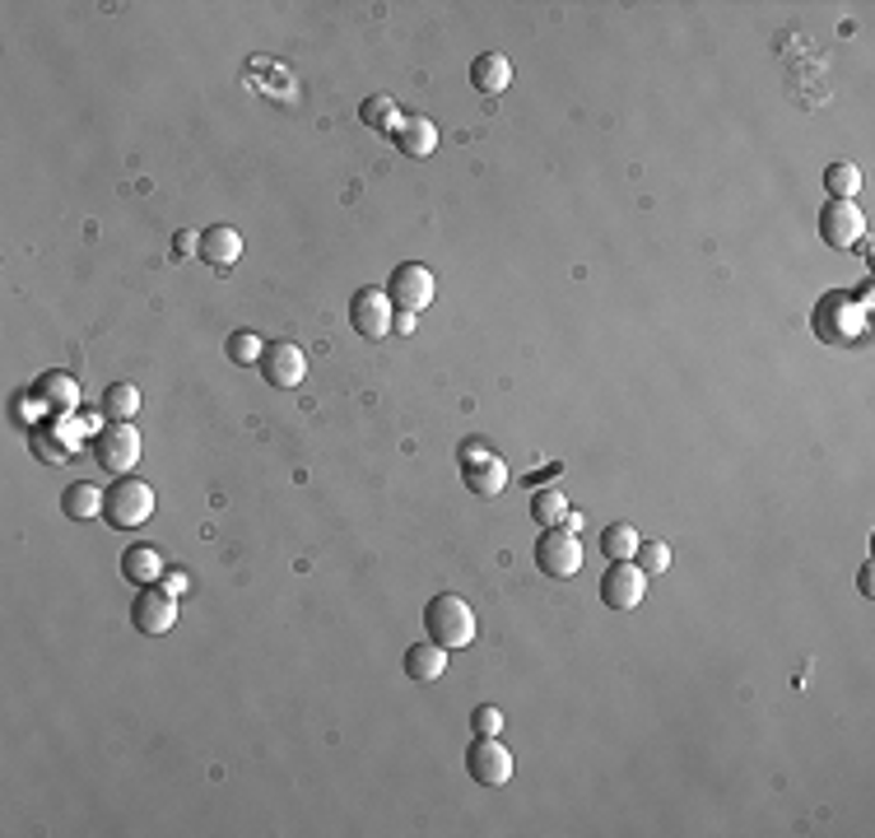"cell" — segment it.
I'll return each instance as SVG.
<instances>
[{
	"mask_svg": "<svg viewBox=\"0 0 875 838\" xmlns=\"http://www.w3.org/2000/svg\"><path fill=\"white\" fill-rule=\"evenodd\" d=\"M224 355H229V363H238V369H252V363H261V355H266V340H261L256 331H233Z\"/></svg>",
	"mask_w": 875,
	"mask_h": 838,
	"instance_id": "obj_25",
	"label": "cell"
},
{
	"mask_svg": "<svg viewBox=\"0 0 875 838\" xmlns=\"http://www.w3.org/2000/svg\"><path fill=\"white\" fill-rule=\"evenodd\" d=\"M862 234H866L862 205H856V201H825V210H819V238H825L834 252L856 248Z\"/></svg>",
	"mask_w": 875,
	"mask_h": 838,
	"instance_id": "obj_8",
	"label": "cell"
},
{
	"mask_svg": "<svg viewBox=\"0 0 875 838\" xmlns=\"http://www.w3.org/2000/svg\"><path fill=\"white\" fill-rule=\"evenodd\" d=\"M825 191H829V201H852L856 191H862V168L852 159H834L825 168Z\"/></svg>",
	"mask_w": 875,
	"mask_h": 838,
	"instance_id": "obj_21",
	"label": "cell"
},
{
	"mask_svg": "<svg viewBox=\"0 0 875 838\" xmlns=\"http://www.w3.org/2000/svg\"><path fill=\"white\" fill-rule=\"evenodd\" d=\"M33 447H38V457L51 466L75 462V439H65V429H33Z\"/></svg>",
	"mask_w": 875,
	"mask_h": 838,
	"instance_id": "obj_23",
	"label": "cell"
},
{
	"mask_svg": "<svg viewBox=\"0 0 875 838\" xmlns=\"http://www.w3.org/2000/svg\"><path fill=\"white\" fill-rule=\"evenodd\" d=\"M38 396L51 400V410L75 406V378H65V373H47V378H43V387H38Z\"/></svg>",
	"mask_w": 875,
	"mask_h": 838,
	"instance_id": "obj_28",
	"label": "cell"
},
{
	"mask_svg": "<svg viewBox=\"0 0 875 838\" xmlns=\"http://www.w3.org/2000/svg\"><path fill=\"white\" fill-rule=\"evenodd\" d=\"M61 513L65 517H75V522H89V517H98L103 513V489L98 484H89V480H75L61 494Z\"/></svg>",
	"mask_w": 875,
	"mask_h": 838,
	"instance_id": "obj_19",
	"label": "cell"
},
{
	"mask_svg": "<svg viewBox=\"0 0 875 838\" xmlns=\"http://www.w3.org/2000/svg\"><path fill=\"white\" fill-rule=\"evenodd\" d=\"M359 117H363V121H369V127H373V131H387V135H392V131L400 127V112H396V103H392L387 94H377V98H363V108H359Z\"/></svg>",
	"mask_w": 875,
	"mask_h": 838,
	"instance_id": "obj_26",
	"label": "cell"
},
{
	"mask_svg": "<svg viewBox=\"0 0 875 838\" xmlns=\"http://www.w3.org/2000/svg\"><path fill=\"white\" fill-rule=\"evenodd\" d=\"M261 378H266L275 392H293V387H303V378H308V359H303V349L293 345V340H271V345H266V355H261Z\"/></svg>",
	"mask_w": 875,
	"mask_h": 838,
	"instance_id": "obj_12",
	"label": "cell"
},
{
	"mask_svg": "<svg viewBox=\"0 0 875 838\" xmlns=\"http://www.w3.org/2000/svg\"><path fill=\"white\" fill-rule=\"evenodd\" d=\"M131 624L140 628V634H149V638L168 634V628L178 624V597L164 591V587H140V597L131 606Z\"/></svg>",
	"mask_w": 875,
	"mask_h": 838,
	"instance_id": "obj_13",
	"label": "cell"
},
{
	"mask_svg": "<svg viewBox=\"0 0 875 838\" xmlns=\"http://www.w3.org/2000/svg\"><path fill=\"white\" fill-rule=\"evenodd\" d=\"M392 140L400 145L406 159H429V154L438 149V121H429V117H400V127L392 131Z\"/></svg>",
	"mask_w": 875,
	"mask_h": 838,
	"instance_id": "obj_15",
	"label": "cell"
},
{
	"mask_svg": "<svg viewBox=\"0 0 875 838\" xmlns=\"http://www.w3.org/2000/svg\"><path fill=\"white\" fill-rule=\"evenodd\" d=\"M559 527H564L568 536H577V531H583V513H573V508H568V517H564V522H559Z\"/></svg>",
	"mask_w": 875,
	"mask_h": 838,
	"instance_id": "obj_31",
	"label": "cell"
},
{
	"mask_svg": "<svg viewBox=\"0 0 875 838\" xmlns=\"http://www.w3.org/2000/svg\"><path fill=\"white\" fill-rule=\"evenodd\" d=\"M568 517V499H564V489H554V484H546V489H536L531 494V522L540 531H550V527H559V522Z\"/></svg>",
	"mask_w": 875,
	"mask_h": 838,
	"instance_id": "obj_20",
	"label": "cell"
},
{
	"mask_svg": "<svg viewBox=\"0 0 875 838\" xmlns=\"http://www.w3.org/2000/svg\"><path fill=\"white\" fill-rule=\"evenodd\" d=\"M164 591H172V597H182V591H187V578H182V573H168V578H164Z\"/></svg>",
	"mask_w": 875,
	"mask_h": 838,
	"instance_id": "obj_30",
	"label": "cell"
},
{
	"mask_svg": "<svg viewBox=\"0 0 875 838\" xmlns=\"http://www.w3.org/2000/svg\"><path fill=\"white\" fill-rule=\"evenodd\" d=\"M392 331H415V312H400V318L392 322Z\"/></svg>",
	"mask_w": 875,
	"mask_h": 838,
	"instance_id": "obj_32",
	"label": "cell"
},
{
	"mask_svg": "<svg viewBox=\"0 0 875 838\" xmlns=\"http://www.w3.org/2000/svg\"><path fill=\"white\" fill-rule=\"evenodd\" d=\"M811 331L825 345H852V340H862L866 336V308L852 299L848 289H829L825 299H819L815 308H811Z\"/></svg>",
	"mask_w": 875,
	"mask_h": 838,
	"instance_id": "obj_1",
	"label": "cell"
},
{
	"mask_svg": "<svg viewBox=\"0 0 875 838\" xmlns=\"http://www.w3.org/2000/svg\"><path fill=\"white\" fill-rule=\"evenodd\" d=\"M470 731H476V737H499V731H503V713L494 704H480L476 713H470Z\"/></svg>",
	"mask_w": 875,
	"mask_h": 838,
	"instance_id": "obj_29",
	"label": "cell"
},
{
	"mask_svg": "<svg viewBox=\"0 0 875 838\" xmlns=\"http://www.w3.org/2000/svg\"><path fill=\"white\" fill-rule=\"evenodd\" d=\"M457 462H462V480H466L470 494H480V499H499L503 489H507V462H503L489 443L466 439V443L457 447Z\"/></svg>",
	"mask_w": 875,
	"mask_h": 838,
	"instance_id": "obj_4",
	"label": "cell"
},
{
	"mask_svg": "<svg viewBox=\"0 0 875 838\" xmlns=\"http://www.w3.org/2000/svg\"><path fill=\"white\" fill-rule=\"evenodd\" d=\"M647 597V573L634 564V559H620L601 573V606L610 610H634Z\"/></svg>",
	"mask_w": 875,
	"mask_h": 838,
	"instance_id": "obj_10",
	"label": "cell"
},
{
	"mask_svg": "<svg viewBox=\"0 0 875 838\" xmlns=\"http://www.w3.org/2000/svg\"><path fill=\"white\" fill-rule=\"evenodd\" d=\"M634 564L647 573V578H652V573H667V568H671V550H667V540H638Z\"/></svg>",
	"mask_w": 875,
	"mask_h": 838,
	"instance_id": "obj_27",
	"label": "cell"
},
{
	"mask_svg": "<svg viewBox=\"0 0 875 838\" xmlns=\"http://www.w3.org/2000/svg\"><path fill=\"white\" fill-rule=\"evenodd\" d=\"M638 540H643V536L628 527V522H610V527L601 531V554L610 559V564H620V559H634Z\"/></svg>",
	"mask_w": 875,
	"mask_h": 838,
	"instance_id": "obj_22",
	"label": "cell"
},
{
	"mask_svg": "<svg viewBox=\"0 0 875 838\" xmlns=\"http://www.w3.org/2000/svg\"><path fill=\"white\" fill-rule=\"evenodd\" d=\"M94 447H98L103 470H112V476H131V466L140 462V429L131 424V419H112V424L94 439Z\"/></svg>",
	"mask_w": 875,
	"mask_h": 838,
	"instance_id": "obj_7",
	"label": "cell"
},
{
	"mask_svg": "<svg viewBox=\"0 0 875 838\" xmlns=\"http://www.w3.org/2000/svg\"><path fill=\"white\" fill-rule=\"evenodd\" d=\"M121 578H127L131 587H154L164 578V559L154 546H131L127 554H121Z\"/></svg>",
	"mask_w": 875,
	"mask_h": 838,
	"instance_id": "obj_17",
	"label": "cell"
},
{
	"mask_svg": "<svg viewBox=\"0 0 875 838\" xmlns=\"http://www.w3.org/2000/svg\"><path fill=\"white\" fill-rule=\"evenodd\" d=\"M513 750H507L499 737H476L466 750V774L480 782V788H507L513 782Z\"/></svg>",
	"mask_w": 875,
	"mask_h": 838,
	"instance_id": "obj_5",
	"label": "cell"
},
{
	"mask_svg": "<svg viewBox=\"0 0 875 838\" xmlns=\"http://www.w3.org/2000/svg\"><path fill=\"white\" fill-rule=\"evenodd\" d=\"M433 294H438V279H433L429 266H419V261H406V266H396L392 279H387V299H392V308L415 312V318L433 303Z\"/></svg>",
	"mask_w": 875,
	"mask_h": 838,
	"instance_id": "obj_6",
	"label": "cell"
},
{
	"mask_svg": "<svg viewBox=\"0 0 875 838\" xmlns=\"http://www.w3.org/2000/svg\"><path fill=\"white\" fill-rule=\"evenodd\" d=\"M396 322V308L387 299V289H359L355 299H349V326L359 331L363 340H382Z\"/></svg>",
	"mask_w": 875,
	"mask_h": 838,
	"instance_id": "obj_11",
	"label": "cell"
},
{
	"mask_svg": "<svg viewBox=\"0 0 875 838\" xmlns=\"http://www.w3.org/2000/svg\"><path fill=\"white\" fill-rule=\"evenodd\" d=\"M447 671V648H438V643H415V648H406V675L419 680V685H433L438 675Z\"/></svg>",
	"mask_w": 875,
	"mask_h": 838,
	"instance_id": "obj_18",
	"label": "cell"
},
{
	"mask_svg": "<svg viewBox=\"0 0 875 838\" xmlns=\"http://www.w3.org/2000/svg\"><path fill=\"white\" fill-rule=\"evenodd\" d=\"M536 568L546 573V578H573V573L583 568V546H577V536H568L564 527L540 531V540H536Z\"/></svg>",
	"mask_w": 875,
	"mask_h": 838,
	"instance_id": "obj_9",
	"label": "cell"
},
{
	"mask_svg": "<svg viewBox=\"0 0 875 838\" xmlns=\"http://www.w3.org/2000/svg\"><path fill=\"white\" fill-rule=\"evenodd\" d=\"M154 517V489L135 476H117L108 489H103V522L112 531H135Z\"/></svg>",
	"mask_w": 875,
	"mask_h": 838,
	"instance_id": "obj_2",
	"label": "cell"
},
{
	"mask_svg": "<svg viewBox=\"0 0 875 838\" xmlns=\"http://www.w3.org/2000/svg\"><path fill=\"white\" fill-rule=\"evenodd\" d=\"M103 415L108 419H135L140 415V387L135 382H112V387L103 392Z\"/></svg>",
	"mask_w": 875,
	"mask_h": 838,
	"instance_id": "obj_24",
	"label": "cell"
},
{
	"mask_svg": "<svg viewBox=\"0 0 875 838\" xmlns=\"http://www.w3.org/2000/svg\"><path fill=\"white\" fill-rule=\"evenodd\" d=\"M470 84H476L480 94H503L507 84H513V61L503 57V51H480L476 61H470Z\"/></svg>",
	"mask_w": 875,
	"mask_h": 838,
	"instance_id": "obj_16",
	"label": "cell"
},
{
	"mask_svg": "<svg viewBox=\"0 0 875 838\" xmlns=\"http://www.w3.org/2000/svg\"><path fill=\"white\" fill-rule=\"evenodd\" d=\"M424 628L429 638L438 643V648H470L476 643V610H470L462 597H452V591H443V597H433L424 606Z\"/></svg>",
	"mask_w": 875,
	"mask_h": 838,
	"instance_id": "obj_3",
	"label": "cell"
},
{
	"mask_svg": "<svg viewBox=\"0 0 875 838\" xmlns=\"http://www.w3.org/2000/svg\"><path fill=\"white\" fill-rule=\"evenodd\" d=\"M196 256L205 261V266H215V271H229V266H238V256H242V234L233 229V224H209V229L196 238Z\"/></svg>",
	"mask_w": 875,
	"mask_h": 838,
	"instance_id": "obj_14",
	"label": "cell"
}]
</instances>
